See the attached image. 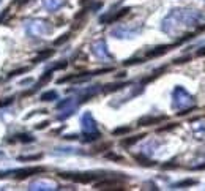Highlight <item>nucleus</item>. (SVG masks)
Wrapping results in <instances>:
<instances>
[{"label": "nucleus", "mask_w": 205, "mask_h": 191, "mask_svg": "<svg viewBox=\"0 0 205 191\" xmlns=\"http://www.w3.org/2000/svg\"><path fill=\"white\" fill-rule=\"evenodd\" d=\"M191 57L188 55V57H182V59H177V60H174V63H185V62H188Z\"/></svg>", "instance_id": "19"}, {"label": "nucleus", "mask_w": 205, "mask_h": 191, "mask_svg": "<svg viewBox=\"0 0 205 191\" xmlns=\"http://www.w3.org/2000/svg\"><path fill=\"white\" fill-rule=\"evenodd\" d=\"M193 185H197V180H194V179H186V180H182V182L175 183L177 188H182V186H193Z\"/></svg>", "instance_id": "9"}, {"label": "nucleus", "mask_w": 205, "mask_h": 191, "mask_svg": "<svg viewBox=\"0 0 205 191\" xmlns=\"http://www.w3.org/2000/svg\"><path fill=\"white\" fill-rule=\"evenodd\" d=\"M194 169H196V171H205V163H203V164H199V166H196Z\"/></svg>", "instance_id": "26"}, {"label": "nucleus", "mask_w": 205, "mask_h": 191, "mask_svg": "<svg viewBox=\"0 0 205 191\" xmlns=\"http://www.w3.org/2000/svg\"><path fill=\"white\" fill-rule=\"evenodd\" d=\"M50 55H54V49H47V51H41L35 59H33V62L36 63V62H41V60H44V59H47V57H50Z\"/></svg>", "instance_id": "7"}, {"label": "nucleus", "mask_w": 205, "mask_h": 191, "mask_svg": "<svg viewBox=\"0 0 205 191\" xmlns=\"http://www.w3.org/2000/svg\"><path fill=\"white\" fill-rule=\"evenodd\" d=\"M117 185L115 180H101V182H96L95 183V188L96 189H111Z\"/></svg>", "instance_id": "4"}, {"label": "nucleus", "mask_w": 205, "mask_h": 191, "mask_svg": "<svg viewBox=\"0 0 205 191\" xmlns=\"http://www.w3.org/2000/svg\"><path fill=\"white\" fill-rule=\"evenodd\" d=\"M170 47H172L170 44H167V46H160V47H156V49H155V51H150V52H148L147 55H148V57H156V55H161V54H166V52H167V51L170 49Z\"/></svg>", "instance_id": "5"}, {"label": "nucleus", "mask_w": 205, "mask_h": 191, "mask_svg": "<svg viewBox=\"0 0 205 191\" xmlns=\"http://www.w3.org/2000/svg\"><path fill=\"white\" fill-rule=\"evenodd\" d=\"M106 158H107V160H115V161H122V160H123L122 156L114 155V153H107V155H106Z\"/></svg>", "instance_id": "17"}, {"label": "nucleus", "mask_w": 205, "mask_h": 191, "mask_svg": "<svg viewBox=\"0 0 205 191\" xmlns=\"http://www.w3.org/2000/svg\"><path fill=\"white\" fill-rule=\"evenodd\" d=\"M59 175L63 177V179H71L73 182H78V183H92L99 177V175H95V174H68V172H62Z\"/></svg>", "instance_id": "1"}, {"label": "nucleus", "mask_w": 205, "mask_h": 191, "mask_svg": "<svg viewBox=\"0 0 205 191\" xmlns=\"http://www.w3.org/2000/svg\"><path fill=\"white\" fill-rule=\"evenodd\" d=\"M142 137H145V134H137V136H133V137H128V139H123L120 144L123 146V147H128V146H133V144H136L137 141H141Z\"/></svg>", "instance_id": "6"}, {"label": "nucleus", "mask_w": 205, "mask_h": 191, "mask_svg": "<svg viewBox=\"0 0 205 191\" xmlns=\"http://www.w3.org/2000/svg\"><path fill=\"white\" fill-rule=\"evenodd\" d=\"M57 98V93L55 92H47V93H43L41 100L43 101H50V100H55Z\"/></svg>", "instance_id": "12"}, {"label": "nucleus", "mask_w": 205, "mask_h": 191, "mask_svg": "<svg viewBox=\"0 0 205 191\" xmlns=\"http://www.w3.org/2000/svg\"><path fill=\"white\" fill-rule=\"evenodd\" d=\"M41 172H44V168H41V166H38V168H25V169H19V171H16L14 174V177L16 179H27V177H30V175H35V174H41Z\"/></svg>", "instance_id": "2"}, {"label": "nucleus", "mask_w": 205, "mask_h": 191, "mask_svg": "<svg viewBox=\"0 0 205 191\" xmlns=\"http://www.w3.org/2000/svg\"><path fill=\"white\" fill-rule=\"evenodd\" d=\"M120 87H123V84H111V85H106L104 92H114V90H118Z\"/></svg>", "instance_id": "14"}, {"label": "nucleus", "mask_w": 205, "mask_h": 191, "mask_svg": "<svg viewBox=\"0 0 205 191\" xmlns=\"http://www.w3.org/2000/svg\"><path fill=\"white\" fill-rule=\"evenodd\" d=\"M177 168V164L175 163H169V164H163V169H174Z\"/></svg>", "instance_id": "20"}, {"label": "nucleus", "mask_w": 205, "mask_h": 191, "mask_svg": "<svg viewBox=\"0 0 205 191\" xmlns=\"http://www.w3.org/2000/svg\"><path fill=\"white\" fill-rule=\"evenodd\" d=\"M29 68H21V69H16V71H11L10 73V76H16V74H21V73H25Z\"/></svg>", "instance_id": "18"}, {"label": "nucleus", "mask_w": 205, "mask_h": 191, "mask_svg": "<svg viewBox=\"0 0 205 191\" xmlns=\"http://www.w3.org/2000/svg\"><path fill=\"white\" fill-rule=\"evenodd\" d=\"M17 139L22 141V142H33V137H30L27 134H21V136H17Z\"/></svg>", "instance_id": "15"}, {"label": "nucleus", "mask_w": 205, "mask_h": 191, "mask_svg": "<svg viewBox=\"0 0 205 191\" xmlns=\"http://www.w3.org/2000/svg\"><path fill=\"white\" fill-rule=\"evenodd\" d=\"M43 155H33V156H19V161H36L41 160Z\"/></svg>", "instance_id": "13"}, {"label": "nucleus", "mask_w": 205, "mask_h": 191, "mask_svg": "<svg viewBox=\"0 0 205 191\" xmlns=\"http://www.w3.org/2000/svg\"><path fill=\"white\" fill-rule=\"evenodd\" d=\"M197 55H199V57H203V55H205V47H202V49L197 51Z\"/></svg>", "instance_id": "28"}, {"label": "nucleus", "mask_w": 205, "mask_h": 191, "mask_svg": "<svg viewBox=\"0 0 205 191\" xmlns=\"http://www.w3.org/2000/svg\"><path fill=\"white\" fill-rule=\"evenodd\" d=\"M69 36H71V33H63L60 38H57L55 41H54V44L55 46H60V44H63V43H66L68 40H69Z\"/></svg>", "instance_id": "11"}, {"label": "nucleus", "mask_w": 205, "mask_h": 191, "mask_svg": "<svg viewBox=\"0 0 205 191\" xmlns=\"http://www.w3.org/2000/svg\"><path fill=\"white\" fill-rule=\"evenodd\" d=\"M66 62H62V63H59V65H55V69H63V68H66Z\"/></svg>", "instance_id": "23"}, {"label": "nucleus", "mask_w": 205, "mask_h": 191, "mask_svg": "<svg viewBox=\"0 0 205 191\" xmlns=\"http://www.w3.org/2000/svg\"><path fill=\"white\" fill-rule=\"evenodd\" d=\"M49 79H50V73H46V76L41 78V82H46V81H49Z\"/></svg>", "instance_id": "27"}, {"label": "nucleus", "mask_w": 205, "mask_h": 191, "mask_svg": "<svg viewBox=\"0 0 205 191\" xmlns=\"http://www.w3.org/2000/svg\"><path fill=\"white\" fill-rule=\"evenodd\" d=\"M142 60L141 59H133V60H128V62H125V65H133V63H141Z\"/></svg>", "instance_id": "22"}, {"label": "nucleus", "mask_w": 205, "mask_h": 191, "mask_svg": "<svg viewBox=\"0 0 205 191\" xmlns=\"http://www.w3.org/2000/svg\"><path fill=\"white\" fill-rule=\"evenodd\" d=\"M196 107H191V109H185V111H182V112H178V115H186V114H189L191 111H194Z\"/></svg>", "instance_id": "24"}, {"label": "nucleus", "mask_w": 205, "mask_h": 191, "mask_svg": "<svg viewBox=\"0 0 205 191\" xmlns=\"http://www.w3.org/2000/svg\"><path fill=\"white\" fill-rule=\"evenodd\" d=\"M96 137H101V134H98V133H96V134H90V136H87L84 141H93V139H96Z\"/></svg>", "instance_id": "21"}, {"label": "nucleus", "mask_w": 205, "mask_h": 191, "mask_svg": "<svg viewBox=\"0 0 205 191\" xmlns=\"http://www.w3.org/2000/svg\"><path fill=\"white\" fill-rule=\"evenodd\" d=\"M47 125H49V122H41V123H38L36 128H38V130H43V128H46Z\"/></svg>", "instance_id": "25"}, {"label": "nucleus", "mask_w": 205, "mask_h": 191, "mask_svg": "<svg viewBox=\"0 0 205 191\" xmlns=\"http://www.w3.org/2000/svg\"><path fill=\"white\" fill-rule=\"evenodd\" d=\"M130 131H131L130 127H118V128H115L112 131V134L114 136H122V134H126V133H130Z\"/></svg>", "instance_id": "10"}, {"label": "nucleus", "mask_w": 205, "mask_h": 191, "mask_svg": "<svg viewBox=\"0 0 205 191\" xmlns=\"http://www.w3.org/2000/svg\"><path fill=\"white\" fill-rule=\"evenodd\" d=\"M7 14H8V10H5V11H3L2 14H0V22H2V19H3V17H5Z\"/></svg>", "instance_id": "29"}, {"label": "nucleus", "mask_w": 205, "mask_h": 191, "mask_svg": "<svg viewBox=\"0 0 205 191\" xmlns=\"http://www.w3.org/2000/svg\"><path fill=\"white\" fill-rule=\"evenodd\" d=\"M166 120V115H160V117H144L139 120V127H148V125H156L160 122Z\"/></svg>", "instance_id": "3"}, {"label": "nucleus", "mask_w": 205, "mask_h": 191, "mask_svg": "<svg viewBox=\"0 0 205 191\" xmlns=\"http://www.w3.org/2000/svg\"><path fill=\"white\" fill-rule=\"evenodd\" d=\"M177 127V123H169L167 127H163V128H158V133H163V131H169V130H174Z\"/></svg>", "instance_id": "16"}, {"label": "nucleus", "mask_w": 205, "mask_h": 191, "mask_svg": "<svg viewBox=\"0 0 205 191\" xmlns=\"http://www.w3.org/2000/svg\"><path fill=\"white\" fill-rule=\"evenodd\" d=\"M128 11H130V8H123V10H120V11H117V13H115L114 16H111V19H109L107 22H111V24H112V22H115V21H118L120 17H123L125 14H128Z\"/></svg>", "instance_id": "8"}]
</instances>
